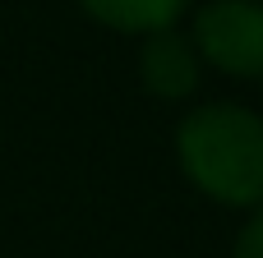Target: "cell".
<instances>
[{
  "label": "cell",
  "mask_w": 263,
  "mask_h": 258,
  "mask_svg": "<svg viewBox=\"0 0 263 258\" xmlns=\"http://www.w3.org/2000/svg\"><path fill=\"white\" fill-rule=\"evenodd\" d=\"M176 157L185 180L227 203V208H263V115L213 102L180 120Z\"/></svg>",
  "instance_id": "obj_1"
},
{
  "label": "cell",
  "mask_w": 263,
  "mask_h": 258,
  "mask_svg": "<svg viewBox=\"0 0 263 258\" xmlns=\"http://www.w3.org/2000/svg\"><path fill=\"white\" fill-rule=\"evenodd\" d=\"M194 51L231 78H263V5L208 0L194 14Z\"/></svg>",
  "instance_id": "obj_2"
},
{
  "label": "cell",
  "mask_w": 263,
  "mask_h": 258,
  "mask_svg": "<svg viewBox=\"0 0 263 258\" xmlns=\"http://www.w3.org/2000/svg\"><path fill=\"white\" fill-rule=\"evenodd\" d=\"M139 78L162 102L190 97L199 88V51H194V42L185 32H176V28L148 32L143 37V51H139Z\"/></svg>",
  "instance_id": "obj_3"
},
{
  "label": "cell",
  "mask_w": 263,
  "mask_h": 258,
  "mask_svg": "<svg viewBox=\"0 0 263 258\" xmlns=\"http://www.w3.org/2000/svg\"><path fill=\"white\" fill-rule=\"evenodd\" d=\"M97 23L116 28V32H162V28H176V18L185 14L190 0H79Z\"/></svg>",
  "instance_id": "obj_4"
},
{
  "label": "cell",
  "mask_w": 263,
  "mask_h": 258,
  "mask_svg": "<svg viewBox=\"0 0 263 258\" xmlns=\"http://www.w3.org/2000/svg\"><path fill=\"white\" fill-rule=\"evenodd\" d=\"M231 258H263V208H254V217L240 226L236 235V254Z\"/></svg>",
  "instance_id": "obj_5"
}]
</instances>
